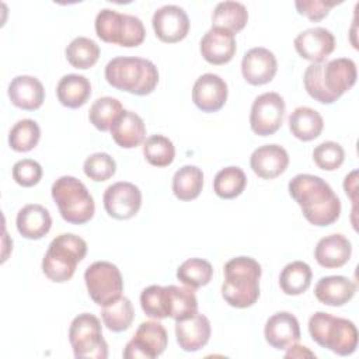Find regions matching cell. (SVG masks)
I'll return each mask as SVG.
<instances>
[{"label":"cell","mask_w":359,"mask_h":359,"mask_svg":"<svg viewBox=\"0 0 359 359\" xmlns=\"http://www.w3.org/2000/svg\"><path fill=\"white\" fill-rule=\"evenodd\" d=\"M287 189L309 223L325 227L339 219L341 201L321 177L297 174L289 181Z\"/></svg>","instance_id":"obj_1"},{"label":"cell","mask_w":359,"mask_h":359,"mask_svg":"<svg viewBox=\"0 0 359 359\" xmlns=\"http://www.w3.org/2000/svg\"><path fill=\"white\" fill-rule=\"evenodd\" d=\"M356 63L349 57L307 66L303 84L307 94L321 104H332L356 83Z\"/></svg>","instance_id":"obj_2"},{"label":"cell","mask_w":359,"mask_h":359,"mask_svg":"<svg viewBox=\"0 0 359 359\" xmlns=\"http://www.w3.org/2000/svg\"><path fill=\"white\" fill-rule=\"evenodd\" d=\"M222 296L231 307L247 309L259 297L261 265L251 257H236L224 265Z\"/></svg>","instance_id":"obj_3"},{"label":"cell","mask_w":359,"mask_h":359,"mask_svg":"<svg viewBox=\"0 0 359 359\" xmlns=\"http://www.w3.org/2000/svg\"><path fill=\"white\" fill-rule=\"evenodd\" d=\"M105 80L116 90L135 95H147L158 83L156 65L143 57L116 56L105 66Z\"/></svg>","instance_id":"obj_4"},{"label":"cell","mask_w":359,"mask_h":359,"mask_svg":"<svg viewBox=\"0 0 359 359\" xmlns=\"http://www.w3.org/2000/svg\"><path fill=\"white\" fill-rule=\"evenodd\" d=\"M309 332L316 344L339 356H348L356 351L358 330L348 318L317 311L309 320Z\"/></svg>","instance_id":"obj_5"},{"label":"cell","mask_w":359,"mask_h":359,"mask_svg":"<svg viewBox=\"0 0 359 359\" xmlns=\"http://www.w3.org/2000/svg\"><path fill=\"white\" fill-rule=\"evenodd\" d=\"M87 254V243L72 233L56 236L42 259V272L45 276L56 283H63L72 279L77 264L84 259Z\"/></svg>","instance_id":"obj_6"},{"label":"cell","mask_w":359,"mask_h":359,"mask_svg":"<svg viewBox=\"0 0 359 359\" xmlns=\"http://www.w3.org/2000/svg\"><path fill=\"white\" fill-rule=\"evenodd\" d=\"M62 219L72 224L90 222L95 212V203L87 187L72 175L57 178L50 189Z\"/></svg>","instance_id":"obj_7"},{"label":"cell","mask_w":359,"mask_h":359,"mask_svg":"<svg viewBox=\"0 0 359 359\" xmlns=\"http://www.w3.org/2000/svg\"><path fill=\"white\" fill-rule=\"evenodd\" d=\"M94 27L100 39L125 48L139 46L146 36L144 25L139 17L122 14L112 8H102L95 17Z\"/></svg>","instance_id":"obj_8"},{"label":"cell","mask_w":359,"mask_h":359,"mask_svg":"<svg viewBox=\"0 0 359 359\" xmlns=\"http://www.w3.org/2000/svg\"><path fill=\"white\" fill-rule=\"evenodd\" d=\"M69 341L77 359H105L108 344L102 337L100 320L90 313L73 318L69 328Z\"/></svg>","instance_id":"obj_9"},{"label":"cell","mask_w":359,"mask_h":359,"mask_svg":"<svg viewBox=\"0 0 359 359\" xmlns=\"http://www.w3.org/2000/svg\"><path fill=\"white\" fill-rule=\"evenodd\" d=\"M84 282L91 300L98 306H108L123 292V279L118 266L108 261H95L84 272Z\"/></svg>","instance_id":"obj_10"},{"label":"cell","mask_w":359,"mask_h":359,"mask_svg":"<svg viewBox=\"0 0 359 359\" xmlns=\"http://www.w3.org/2000/svg\"><path fill=\"white\" fill-rule=\"evenodd\" d=\"M286 105L278 93H264L258 95L250 112L251 130L258 136H271L283 123Z\"/></svg>","instance_id":"obj_11"},{"label":"cell","mask_w":359,"mask_h":359,"mask_svg":"<svg viewBox=\"0 0 359 359\" xmlns=\"http://www.w3.org/2000/svg\"><path fill=\"white\" fill-rule=\"evenodd\" d=\"M167 344L168 335L161 323L143 321L126 344L122 356L125 359H154L165 351Z\"/></svg>","instance_id":"obj_12"},{"label":"cell","mask_w":359,"mask_h":359,"mask_svg":"<svg viewBox=\"0 0 359 359\" xmlns=\"http://www.w3.org/2000/svg\"><path fill=\"white\" fill-rule=\"evenodd\" d=\"M107 213L116 220H128L133 217L142 206L140 189L126 181L109 185L102 196Z\"/></svg>","instance_id":"obj_13"},{"label":"cell","mask_w":359,"mask_h":359,"mask_svg":"<svg viewBox=\"0 0 359 359\" xmlns=\"http://www.w3.org/2000/svg\"><path fill=\"white\" fill-rule=\"evenodd\" d=\"M156 36L165 43L182 41L189 32V18L185 10L175 4H165L157 8L151 18Z\"/></svg>","instance_id":"obj_14"},{"label":"cell","mask_w":359,"mask_h":359,"mask_svg":"<svg viewBox=\"0 0 359 359\" xmlns=\"http://www.w3.org/2000/svg\"><path fill=\"white\" fill-rule=\"evenodd\" d=\"M294 49L303 59L320 63L334 52L335 36L324 27L307 28L294 38Z\"/></svg>","instance_id":"obj_15"},{"label":"cell","mask_w":359,"mask_h":359,"mask_svg":"<svg viewBox=\"0 0 359 359\" xmlns=\"http://www.w3.org/2000/svg\"><path fill=\"white\" fill-rule=\"evenodd\" d=\"M227 83L217 74L205 73L192 87V101L202 112H216L227 101Z\"/></svg>","instance_id":"obj_16"},{"label":"cell","mask_w":359,"mask_h":359,"mask_svg":"<svg viewBox=\"0 0 359 359\" xmlns=\"http://www.w3.org/2000/svg\"><path fill=\"white\" fill-rule=\"evenodd\" d=\"M278 60L266 48L257 46L245 52L241 60V73L244 80L251 86H262L275 77Z\"/></svg>","instance_id":"obj_17"},{"label":"cell","mask_w":359,"mask_h":359,"mask_svg":"<svg viewBox=\"0 0 359 359\" xmlns=\"http://www.w3.org/2000/svg\"><path fill=\"white\" fill-rule=\"evenodd\" d=\"M199 50L203 59L210 65H226L229 63L237 50L234 34L212 27L201 39Z\"/></svg>","instance_id":"obj_18"},{"label":"cell","mask_w":359,"mask_h":359,"mask_svg":"<svg viewBox=\"0 0 359 359\" xmlns=\"http://www.w3.org/2000/svg\"><path fill=\"white\" fill-rule=\"evenodd\" d=\"M264 335L272 348L282 351L300 339V325L292 313L278 311L266 320Z\"/></svg>","instance_id":"obj_19"},{"label":"cell","mask_w":359,"mask_h":359,"mask_svg":"<svg viewBox=\"0 0 359 359\" xmlns=\"http://www.w3.org/2000/svg\"><path fill=\"white\" fill-rule=\"evenodd\" d=\"M250 165L259 178L273 180L286 171L289 154L279 144H264L252 151Z\"/></svg>","instance_id":"obj_20"},{"label":"cell","mask_w":359,"mask_h":359,"mask_svg":"<svg viewBox=\"0 0 359 359\" xmlns=\"http://www.w3.org/2000/svg\"><path fill=\"white\" fill-rule=\"evenodd\" d=\"M210 332L209 318L199 313L189 318L175 321L177 342L185 352H196L202 349L209 342Z\"/></svg>","instance_id":"obj_21"},{"label":"cell","mask_w":359,"mask_h":359,"mask_svg":"<svg viewBox=\"0 0 359 359\" xmlns=\"http://www.w3.org/2000/svg\"><path fill=\"white\" fill-rule=\"evenodd\" d=\"M8 98L20 109L35 111L43 104L45 88L36 77L15 76L8 84Z\"/></svg>","instance_id":"obj_22"},{"label":"cell","mask_w":359,"mask_h":359,"mask_svg":"<svg viewBox=\"0 0 359 359\" xmlns=\"http://www.w3.org/2000/svg\"><path fill=\"white\" fill-rule=\"evenodd\" d=\"M351 241L339 233L320 238L314 248V258L317 264L327 269L344 266L351 259Z\"/></svg>","instance_id":"obj_23"},{"label":"cell","mask_w":359,"mask_h":359,"mask_svg":"<svg viewBox=\"0 0 359 359\" xmlns=\"http://www.w3.org/2000/svg\"><path fill=\"white\" fill-rule=\"evenodd\" d=\"M15 226L18 233L28 240H39L46 236L52 227L49 210L39 203H29L17 213Z\"/></svg>","instance_id":"obj_24"},{"label":"cell","mask_w":359,"mask_h":359,"mask_svg":"<svg viewBox=\"0 0 359 359\" xmlns=\"http://www.w3.org/2000/svg\"><path fill=\"white\" fill-rule=\"evenodd\" d=\"M356 293V285L346 276L332 275L323 276L314 287V294L318 302L331 307L346 304Z\"/></svg>","instance_id":"obj_25"},{"label":"cell","mask_w":359,"mask_h":359,"mask_svg":"<svg viewBox=\"0 0 359 359\" xmlns=\"http://www.w3.org/2000/svg\"><path fill=\"white\" fill-rule=\"evenodd\" d=\"M114 142L122 149L140 146L146 139V126L143 119L133 111L125 109L109 129Z\"/></svg>","instance_id":"obj_26"},{"label":"cell","mask_w":359,"mask_h":359,"mask_svg":"<svg viewBox=\"0 0 359 359\" xmlns=\"http://www.w3.org/2000/svg\"><path fill=\"white\" fill-rule=\"evenodd\" d=\"M91 95V84L88 79L80 74L63 76L56 87V97L63 107L76 109L83 107Z\"/></svg>","instance_id":"obj_27"},{"label":"cell","mask_w":359,"mask_h":359,"mask_svg":"<svg viewBox=\"0 0 359 359\" xmlns=\"http://www.w3.org/2000/svg\"><path fill=\"white\" fill-rule=\"evenodd\" d=\"M289 129L296 139L310 142L321 135L324 119L318 111L310 107H297L289 115Z\"/></svg>","instance_id":"obj_28"},{"label":"cell","mask_w":359,"mask_h":359,"mask_svg":"<svg viewBox=\"0 0 359 359\" xmlns=\"http://www.w3.org/2000/svg\"><path fill=\"white\" fill-rule=\"evenodd\" d=\"M248 21V11L243 3L220 1L212 14V27L226 29L231 34L240 32Z\"/></svg>","instance_id":"obj_29"},{"label":"cell","mask_w":359,"mask_h":359,"mask_svg":"<svg viewBox=\"0 0 359 359\" xmlns=\"http://www.w3.org/2000/svg\"><path fill=\"white\" fill-rule=\"evenodd\" d=\"M311 268L303 261H293L285 265L279 275V286L287 296L304 293L311 285Z\"/></svg>","instance_id":"obj_30"},{"label":"cell","mask_w":359,"mask_h":359,"mask_svg":"<svg viewBox=\"0 0 359 359\" xmlns=\"http://www.w3.org/2000/svg\"><path fill=\"white\" fill-rule=\"evenodd\" d=\"M203 188V172L196 165H184L172 177V192L180 201H192Z\"/></svg>","instance_id":"obj_31"},{"label":"cell","mask_w":359,"mask_h":359,"mask_svg":"<svg viewBox=\"0 0 359 359\" xmlns=\"http://www.w3.org/2000/svg\"><path fill=\"white\" fill-rule=\"evenodd\" d=\"M168 292V317L175 321L189 318L198 313V300L194 289L175 285L167 286Z\"/></svg>","instance_id":"obj_32"},{"label":"cell","mask_w":359,"mask_h":359,"mask_svg":"<svg viewBox=\"0 0 359 359\" xmlns=\"http://www.w3.org/2000/svg\"><path fill=\"white\" fill-rule=\"evenodd\" d=\"M247 185L245 172L237 167L230 165L222 168L213 180V191L222 199H233L243 194Z\"/></svg>","instance_id":"obj_33"},{"label":"cell","mask_w":359,"mask_h":359,"mask_svg":"<svg viewBox=\"0 0 359 359\" xmlns=\"http://www.w3.org/2000/svg\"><path fill=\"white\" fill-rule=\"evenodd\" d=\"M101 318L104 325L112 332L126 331L135 318V310L130 300L125 296H121L114 303L104 306L101 311Z\"/></svg>","instance_id":"obj_34"},{"label":"cell","mask_w":359,"mask_h":359,"mask_svg":"<svg viewBox=\"0 0 359 359\" xmlns=\"http://www.w3.org/2000/svg\"><path fill=\"white\" fill-rule=\"evenodd\" d=\"M67 62L76 69H90L100 57V46L87 36L74 38L65 50Z\"/></svg>","instance_id":"obj_35"},{"label":"cell","mask_w":359,"mask_h":359,"mask_svg":"<svg viewBox=\"0 0 359 359\" xmlns=\"http://www.w3.org/2000/svg\"><path fill=\"white\" fill-rule=\"evenodd\" d=\"M213 276V266L202 258H189L177 269V279L191 289L206 286Z\"/></svg>","instance_id":"obj_36"},{"label":"cell","mask_w":359,"mask_h":359,"mask_svg":"<svg viewBox=\"0 0 359 359\" xmlns=\"http://www.w3.org/2000/svg\"><path fill=\"white\" fill-rule=\"evenodd\" d=\"M121 101L114 97H101L94 101L90 108L88 119L101 132H107L123 112Z\"/></svg>","instance_id":"obj_37"},{"label":"cell","mask_w":359,"mask_h":359,"mask_svg":"<svg viewBox=\"0 0 359 359\" xmlns=\"http://www.w3.org/2000/svg\"><path fill=\"white\" fill-rule=\"evenodd\" d=\"M41 139V128L34 119H20L8 133V144L14 151L27 153L32 150Z\"/></svg>","instance_id":"obj_38"},{"label":"cell","mask_w":359,"mask_h":359,"mask_svg":"<svg viewBox=\"0 0 359 359\" xmlns=\"http://www.w3.org/2000/svg\"><path fill=\"white\" fill-rule=\"evenodd\" d=\"M143 154L149 164L154 167H167L174 161L175 147L168 137L153 135L143 142Z\"/></svg>","instance_id":"obj_39"},{"label":"cell","mask_w":359,"mask_h":359,"mask_svg":"<svg viewBox=\"0 0 359 359\" xmlns=\"http://www.w3.org/2000/svg\"><path fill=\"white\" fill-rule=\"evenodd\" d=\"M140 306L146 316L151 318L168 317V292L167 286L151 285L146 287L140 294Z\"/></svg>","instance_id":"obj_40"},{"label":"cell","mask_w":359,"mask_h":359,"mask_svg":"<svg viewBox=\"0 0 359 359\" xmlns=\"http://www.w3.org/2000/svg\"><path fill=\"white\" fill-rule=\"evenodd\" d=\"M313 160L318 168L324 171H334L342 165L345 160V151L337 142H323L314 147Z\"/></svg>","instance_id":"obj_41"},{"label":"cell","mask_w":359,"mask_h":359,"mask_svg":"<svg viewBox=\"0 0 359 359\" xmlns=\"http://www.w3.org/2000/svg\"><path fill=\"white\" fill-rule=\"evenodd\" d=\"M84 174L95 181L102 182L114 177L116 171V163L108 153H94L88 156L83 164Z\"/></svg>","instance_id":"obj_42"},{"label":"cell","mask_w":359,"mask_h":359,"mask_svg":"<svg viewBox=\"0 0 359 359\" xmlns=\"http://www.w3.org/2000/svg\"><path fill=\"white\" fill-rule=\"evenodd\" d=\"M13 180L25 188L36 185L42 178V167L38 161L31 158H22L18 160L13 165Z\"/></svg>","instance_id":"obj_43"},{"label":"cell","mask_w":359,"mask_h":359,"mask_svg":"<svg viewBox=\"0 0 359 359\" xmlns=\"http://www.w3.org/2000/svg\"><path fill=\"white\" fill-rule=\"evenodd\" d=\"M339 3L341 1L335 0H297L294 6L297 13L307 17L310 21H321L330 14L331 8Z\"/></svg>","instance_id":"obj_44"},{"label":"cell","mask_w":359,"mask_h":359,"mask_svg":"<svg viewBox=\"0 0 359 359\" xmlns=\"http://www.w3.org/2000/svg\"><path fill=\"white\" fill-rule=\"evenodd\" d=\"M285 356H286V358H303V356L316 358V355H314L313 352H310L306 346L297 345L296 342L289 346V351L285 353Z\"/></svg>","instance_id":"obj_45"},{"label":"cell","mask_w":359,"mask_h":359,"mask_svg":"<svg viewBox=\"0 0 359 359\" xmlns=\"http://www.w3.org/2000/svg\"><path fill=\"white\" fill-rule=\"evenodd\" d=\"M356 171H352L349 175L345 177V181H344V189L346 192V195H351L352 198V202L355 203V196H353V192H355V188H356Z\"/></svg>","instance_id":"obj_46"}]
</instances>
